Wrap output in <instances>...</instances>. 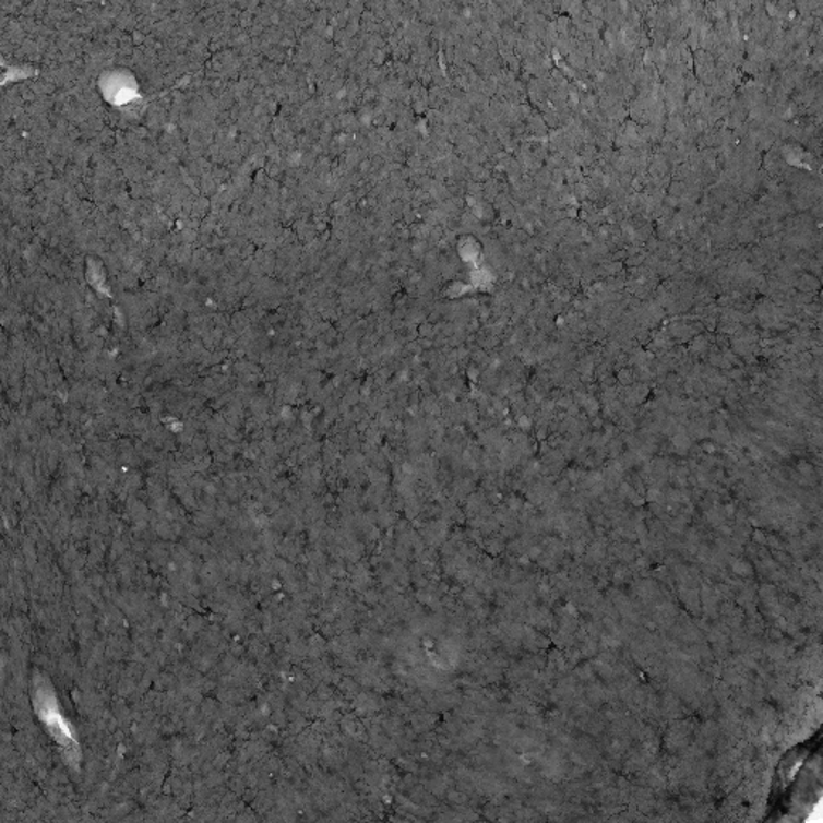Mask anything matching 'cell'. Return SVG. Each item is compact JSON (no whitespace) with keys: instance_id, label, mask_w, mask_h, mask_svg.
I'll return each mask as SVG.
<instances>
[{"instance_id":"cell-1","label":"cell","mask_w":823,"mask_h":823,"mask_svg":"<svg viewBox=\"0 0 823 823\" xmlns=\"http://www.w3.org/2000/svg\"><path fill=\"white\" fill-rule=\"evenodd\" d=\"M36 711L37 716L43 719L49 729L50 736L56 738L57 743L64 750V756L70 763L77 765L80 763V748H77L76 738L71 732L70 726L63 719L57 705L56 695L47 683L37 687L36 692Z\"/></svg>"}]
</instances>
